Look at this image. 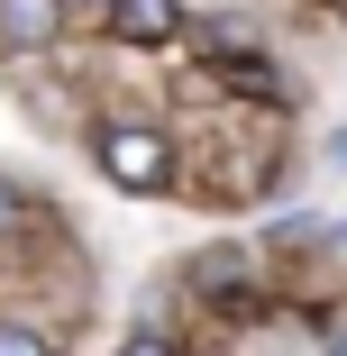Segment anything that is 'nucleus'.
<instances>
[{"label":"nucleus","instance_id":"nucleus-1","mask_svg":"<svg viewBox=\"0 0 347 356\" xmlns=\"http://www.w3.org/2000/svg\"><path fill=\"white\" fill-rule=\"evenodd\" d=\"M101 174L119 183V192H174V147L156 128H101Z\"/></svg>","mask_w":347,"mask_h":356},{"label":"nucleus","instance_id":"nucleus-2","mask_svg":"<svg viewBox=\"0 0 347 356\" xmlns=\"http://www.w3.org/2000/svg\"><path fill=\"white\" fill-rule=\"evenodd\" d=\"M55 28H64V10H55V0H0V46H10V55L55 46Z\"/></svg>","mask_w":347,"mask_h":356},{"label":"nucleus","instance_id":"nucleus-3","mask_svg":"<svg viewBox=\"0 0 347 356\" xmlns=\"http://www.w3.org/2000/svg\"><path fill=\"white\" fill-rule=\"evenodd\" d=\"M110 28L128 46H165L174 37V0H110Z\"/></svg>","mask_w":347,"mask_h":356},{"label":"nucleus","instance_id":"nucleus-4","mask_svg":"<svg viewBox=\"0 0 347 356\" xmlns=\"http://www.w3.org/2000/svg\"><path fill=\"white\" fill-rule=\"evenodd\" d=\"M0 356H46V338H37V329H19V320H0Z\"/></svg>","mask_w":347,"mask_h":356},{"label":"nucleus","instance_id":"nucleus-5","mask_svg":"<svg viewBox=\"0 0 347 356\" xmlns=\"http://www.w3.org/2000/svg\"><path fill=\"white\" fill-rule=\"evenodd\" d=\"M19 220H28V201H19L10 183H0V229H19Z\"/></svg>","mask_w":347,"mask_h":356},{"label":"nucleus","instance_id":"nucleus-6","mask_svg":"<svg viewBox=\"0 0 347 356\" xmlns=\"http://www.w3.org/2000/svg\"><path fill=\"white\" fill-rule=\"evenodd\" d=\"M119 356H174V347H165V338H128Z\"/></svg>","mask_w":347,"mask_h":356},{"label":"nucleus","instance_id":"nucleus-7","mask_svg":"<svg viewBox=\"0 0 347 356\" xmlns=\"http://www.w3.org/2000/svg\"><path fill=\"white\" fill-rule=\"evenodd\" d=\"M92 10H110V0H92Z\"/></svg>","mask_w":347,"mask_h":356},{"label":"nucleus","instance_id":"nucleus-8","mask_svg":"<svg viewBox=\"0 0 347 356\" xmlns=\"http://www.w3.org/2000/svg\"><path fill=\"white\" fill-rule=\"evenodd\" d=\"M338 356H347V347H338Z\"/></svg>","mask_w":347,"mask_h":356}]
</instances>
